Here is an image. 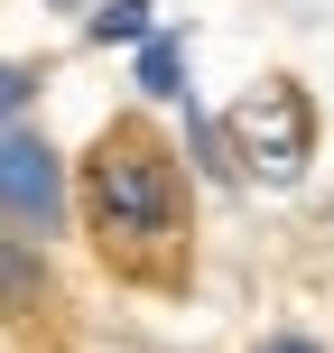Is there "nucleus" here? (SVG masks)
<instances>
[{"label":"nucleus","mask_w":334,"mask_h":353,"mask_svg":"<svg viewBox=\"0 0 334 353\" xmlns=\"http://www.w3.org/2000/svg\"><path fill=\"white\" fill-rule=\"evenodd\" d=\"M84 214L103 232L112 261H158V251L186 242V176L149 130H112L103 149L84 159Z\"/></svg>","instance_id":"f257e3e1"},{"label":"nucleus","mask_w":334,"mask_h":353,"mask_svg":"<svg viewBox=\"0 0 334 353\" xmlns=\"http://www.w3.org/2000/svg\"><path fill=\"white\" fill-rule=\"evenodd\" d=\"M223 149H232V168L260 176V186H298L306 159H316V103H306V84H288V74L251 84L242 103L223 112Z\"/></svg>","instance_id":"f03ea898"},{"label":"nucleus","mask_w":334,"mask_h":353,"mask_svg":"<svg viewBox=\"0 0 334 353\" xmlns=\"http://www.w3.org/2000/svg\"><path fill=\"white\" fill-rule=\"evenodd\" d=\"M0 223L19 242L65 232V159H56V140H37L19 121H0Z\"/></svg>","instance_id":"7ed1b4c3"},{"label":"nucleus","mask_w":334,"mask_h":353,"mask_svg":"<svg viewBox=\"0 0 334 353\" xmlns=\"http://www.w3.org/2000/svg\"><path fill=\"white\" fill-rule=\"evenodd\" d=\"M130 74H140V93H149V103H186V37H158V28H149V37H140V65H130Z\"/></svg>","instance_id":"20e7f679"},{"label":"nucleus","mask_w":334,"mask_h":353,"mask_svg":"<svg viewBox=\"0 0 334 353\" xmlns=\"http://www.w3.org/2000/svg\"><path fill=\"white\" fill-rule=\"evenodd\" d=\"M149 28H158V0H103V10H93V37H103V47H140Z\"/></svg>","instance_id":"39448f33"},{"label":"nucleus","mask_w":334,"mask_h":353,"mask_svg":"<svg viewBox=\"0 0 334 353\" xmlns=\"http://www.w3.org/2000/svg\"><path fill=\"white\" fill-rule=\"evenodd\" d=\"M28 298H37V251L0 242V307H28Z\"/></svg>","instance_id":"423d86ee"},{"label":"nucleus","mask_w":334,"mask_h":353,"mask_svg":"<svg viewBox=\"0 0 334 353\" xmlns=\"http://www.w3.org/2000/svg\"><path fill=\"white\" fill-rule=\"evenodd\" d=\"M28 93H37V65H10V56H0V121H19Z\"/></svg>","instance_id":"0eeeda50"},{"label":"nucleus","mask_w":334,"mask_h":353,"mask_svg":"<svg viewBox=\"0 0 334 353\" xmlns=\"http://www.w3.org/2000/svg\"><path fill=\"white\" fill-rule=\"evenodd\" d=\"M260 353H325V344H316V335H269Z\"/></svg>","instance_id":"6e6552de"},{"label":"nucleus","mask_w":334,"mask_h":353,"mask_svg":"<svg viewBox=\"0 0 334 353\" xmlns=\"http://www.w3.org/2000/svg\"><path fill=\"white\" fill-rule=\"evenodd\" d=\"M47 10H84V0H47Z\"/></svg>","instance_id":"1a4fd4ad"}]
</instances>
